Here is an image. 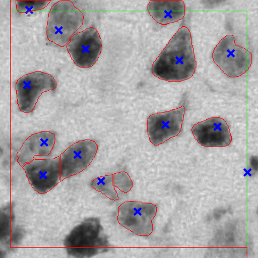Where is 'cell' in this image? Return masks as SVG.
Listing matches in <instances>:
<instances>
[{"instance_id": "6da1fadb", "label": "cell", "mask_w": 258, "mask_h": 258, "mask_svg": "<svg viewBox=\"0 0 258 258\" xmlns=\"http://www.w3.org/2000/svg\"><path fill=\"white\" fill-rule=\"evenodd\" d=\"M196 69L192 36L188 28L182 27L157 57L152 72L162 80L180 82L192 78Z\"/></svg>"}, {"instance_id": "7a4b0ae2", "label": "cell", "mask_w": 258, "mask_h": 258, "mask_svg": "<svg viewBox=\"0 0 258 258\" xmlns=\"http://www.w3.org/2000/svg\"><path fill=\"white\" fill-rule=\"evenodd\" d=\"M84 21V15L71 1H59L50 10L47 37L52 43L64 47L77 33Z\"/></svg>"}, {"instance_id": "3957f363", "label": "cell", "mask_w": 258, "mask_h": 258, "mask_svg": "<svg viewBox=\"0 0 258 258\" xmlns=\"http://www.w3.org/2000/svg\"><path fill=\"white\" fill-rule=\"evenodd\" d=\"M99 221L90 219L71 232L64 240L69 254L76 257H91L108 249V241L102 232Z\"/></svg>"}, {"instance_id": "277c9868", "label": "cell", "mask_w": 258, "mask_h": 258, "mask_svg": "<svg viewBox=\"0 0 258 258\" xmlns=\"http://www.w3.org/2000/svg\"><path fill=\"white\" fill-rule=\"evenodd\" d=\"M212 57L215 63L231 78L243 76L252 63V53L237 45L232 35H227L220 41L214 49Z\"/></svg>"}, {"instance_id": "5b68a950", "label": "cell", "mask_w": 258, "mask_h": 258, "mask_svg": "<svg viewBox=\"0 0 258 258\" xmlns=\"http://www.w3.org/2000/svg\"><path fill=\"white\" fill-rule=\"evenodd\" d=\"M56 86V80L49 74L37 71L25 75L16 83L17 102L20 110L23 113L32 112L40 96L55 90Z\"/></svg>"}, {"instance_id": "8992f818", "label": "cell", "mask_w": 258, "mask_h": 258, "mask_svg": "<svg viewBox=\"0 0 258 258\" xmlns=\"http://www.w3.org/2000/svg\"><path fill=\"white\" fill-rule=\"evenodd\" d=\"M157 207L152 203L127 202L119 207L118 221L121 226L138 236L147 237L153 232V221Z\"/></svg>"}, {"instance_id": "52a82bcc", "label": "cell", "mask_w": 258, "mask_h": 258, "mask_svg": "<svg viewBox=\"0 0 258 258\" xmlns=\"http://www.w3.org/2000/svg\"><path fill=\"white\" fill-rule=\"evenodd\" d=\"M66 47L75 64L80 68L89 69L101 54L102 41L98 31L91 27L76 33Z\"/></svg>"}, {"instance_id": "ba28073f", "label": "cell", "mask_w": 258, "mask_h": 258, "mask_svg": "<svg viewBox=\"0 0 258 258\" xmlns=\"http://www.w3.org/2000/svg\"><path fill=\"white\" fill-rule=\"evenodd\" d=\"M184 115V106L150 115L147 119V130L151 143L158 146L177 137L182 130Z\"/></svg>"}, {"instance_id": "9c48e42d", "label": "cell", "mask_w": 258, "mask_h": 258, "mask_svg": "<svg viewBox=\"0 0 258 258\" xmlns=\"http://www.w3.org/2000/svg\"><path fill=\"white\" fill-rule=\"evenodd\" d=\"M98 149L95 141L90 139L79 141L67 149L59 156L61 181L86 170L94 160Z\"/></svg>"}, {"instance_id": "30bf717a", "label": "cell", "mask_w": 258, "mask_h": 258, "mask_svg": "<svg viewBox=\"0 0 258 258\" xmlns=\"http://www.w3.org/2000/svg\"><path fill=\"white\" fill-rule=\"evenodd\" d=\"M22 168L31 186L39 194H47L61 181L59 156L53 159H34Z\"/></svg>"}, {"instance_id": "8fae6325", "label": "cell", "mask_w": 258, "mask_h": 258, "mask_svg": "<svg viewBox=\"0 0 258 258\" xmlns=\"http://www.w3.org/2000/svg\"><path fill=\"white\" fill-rule=\"evenodd\" d=\"M192 132L198 144L203 147H227L232 142L227 122L219 117L209 118L194 124Z\"/></svg>"}, {"instance_id": "7c38bea8", "label": "cell", "mask_w": 258, "mask_h": 258, "mask_svg": "<svg viewBox=\"0 0 258 258\" xmlns=\"http://www.w3.org/2000/svg\"><path fill=\"white\" fill-rule=\"evenodd\" d=\"M53 133L43 131L29 137L17 154L18 162L21 167L34 160L36 156H48L51 153L55 143Z\"/></svg>"}, {"instance_id": "4fadbf2b", "label": "cell", "mask_w": 258, "mask_h": 258, "mask_svg": "<svg viewBox=\"0 0 258 258\" xmlns=\"http://www.w3.org/2000/svg\"><path fill=\"white\" fill-rule=\"evenodd\" d=\"M148 11L156 22L167 25L184 18L185 5L181 0L151 1L148 5Z\"/></svg>"}, {"instance_id": "5bb4252c", "label": "cell", "mask_w": 258, "mask_h": 258, "mask_svg": "<svg viewBox=\"0 0 258 258\" xmlns=\"http://www.w3.org/2000/svg\"><path fill=\"white\" fill-rule=\"evenodd\" d=\"M91 186L111 201L119 200L118 193L114 188L113 174L97 178L91 182Z\"/></svg>"}, {"instance_id": "9a60e30c", "label": "cell", "mask_w": 258, "mask_h": 258, "mask_svg": "<svg viewBox=\"0 0 258 258\" xmlns=\"http://www.w3.org/2000/svg\"><path fill=\"white\" fill-rule=\"evenodd\" d=\"M51 1H16V9L21 13H33L44 10Z\"/></svg>"}, {"instance_id": "2e32d148", "label": "cell", "mask_w": 258, "mask_h": 258, "mask_svg": "<svg viewBox=\"0 0 258 258\" xmlns=\"http://www.w3.org/2000/svg\"><path fill=\"white\" fill-rule=\"evenodd\" d=\"M114 187L118 188L123 194H127L132 189L133 183L125 172L115 173L113 174Z\"/></svg>"}]
</instances>
